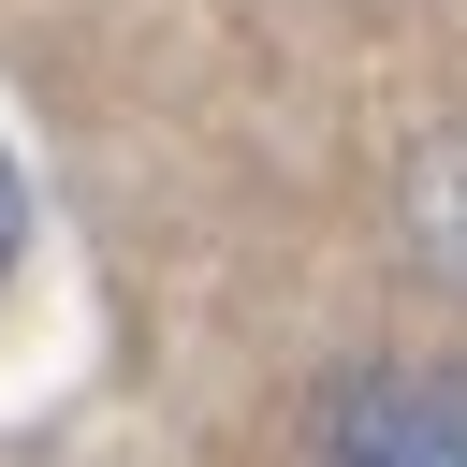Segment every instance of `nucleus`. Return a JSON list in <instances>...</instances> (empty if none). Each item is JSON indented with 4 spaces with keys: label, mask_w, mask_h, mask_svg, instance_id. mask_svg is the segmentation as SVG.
Masks as SVG:
<instances>
[{
    "label": "nucleus",
    "mask_w": 467,
    "mask_h": 467,
    "mask_svg": "<svg viewBox=\"0 0 467 467\" xmlns=\"http://www.w3.org/2000/svg\"><path fill=\"white\" fill-rule=\"evenodd\" d=\"M321 467H467V365H350L321 394Z\"/></svg>",
    "instance_id": "nucleus-1"
},
{
    "label": "nucleus",
    "mask_w": 467,
    "mask_h": 467,
    "mask_svg": "<svg viewBox=\"0 0 467 467\" xmlns=\"http://www.w3.org/2000/svg\"><path fill=\"white\" fill-rule=\"evenodd\" d=\"M409 248H423L438 277H467V131H438V146L409 161Z\"/></svg>",
    "instance_id": "nucleus-2"
},
{
    "label": "nucleus",
    "mask_w": 467,
    "mask_h": 467,
    "mask_svg": "<svg viewBox=\"0 0 467 467\" xmlns=\"http://www.w3.org/2000/svg\"><path fill=\"white\" fill-rule=\"evenodd\" d=\"M15 234H29V190H15V161H0V263H15Z\"/></svg>",
    "instance_id": "nucleus-3"
}]
</instances>
